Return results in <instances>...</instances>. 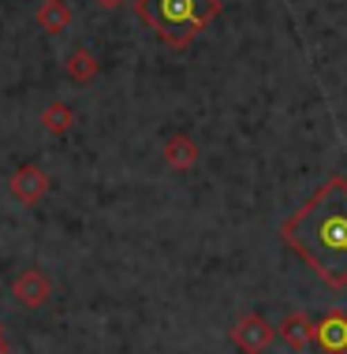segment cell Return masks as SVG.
Segmentation results:
<instances>
[{"mask_svg": "<svg viewBox=\"0 0 347 354\" xmlns=\"http://www.w3.org/2000/svg\"><path fill=\"white\" fill-rule=\"evenodd\" d=\"M281 239L329 287H347V179H325L281 224Z\"/></svg>", "mask_w": 347, "mask_h": 354, "instance_id": "obj_1", "label": "cell"}, {"mask_svg": "<svg viewBox=\"0 0 347 354\" xmlns=\"http://www.w3.org/2000/svg\"><path fill=\"white\" fill-rule=\"evenodd\" d=\"M134 12L168 49L183 53L220 15V0H134Z\"/></svg>", "mask_w": 347, "mask_h": 354, "instance_id": "obj_2", "label": "cell"}, {"mask_svg": "<svg viewBox=\"0 0 347 354\" xmlns=\"http://www.w3.org/2000/svg\"><path fill=\"white\" fill-rule=\"evenodd\" d=\"M273 339H276V328L262 317V313H247V317H239L231 324V343L243 354H265Z\"/></svg>", "mask_w": 347, "mask_h": 354, "instance_id": "obj_3", "label": "cell"}, {"mask_svg": "<svg viewBox=\"0 0 347 354\" xmlns=\"http://www.w3.org/2000/svg\"><path fill=\"white\" fill-rule=\"evenodd\" d=\"M12 295H15L19 306H26V310H37V306L49 302L53 283H49V276H45L42 269H23V272H19L15 280H12Z\"/></svg>", "mask_w": 347, "mask_h": 354, "instance_id": "obj_4", "label": "cell"}, {"mask_svg": "<svg viewBox=\"0 0 347 354\" xmlns=\"http://www.w3.org/2000/svg\"><path fill=\"white\" fill-rule=\"evenodd\" d=\"M49 194V176H45V168L37 165H23L12 176V198L23 205H37L42 198Z\"/></svg>", "mask_w": 347, "mask_h": 354, "instance_id": "obj_5", "label": "cell"}, {"mask_svg": "<svg viewBox=\"0 0 347 354\" xmlns=\"http://www.w3.org/2000/svg\"><path fill=\"white\" fill-rule=\"evenodd\" d=\"M276 336H281L292 351H306L310 343H317V321L310 313H287L284 324L276 328Z\"/></svg>", "mask_w": 347, "mask_h": 354, "instance_id": "obj_6", "label": "cell"}, {"mask_svg": "<svg viewBox=\"0 0 347 354\" xmlns=\"http://www.w3.org/2000/svg\"><path fill=\"white\" fill-rule=\"evenodd\" d=\"M317 347L325 354H344L347 351V317L340 310L325 313V317L317 321Z\"/></svg>", "mask_w": 347, "mask_h": 354, "instance_id": "obj_7", "label": "cell"}, {"mask_svg": "<svg viewBox=\"0 0 347 354\" xmlns=\"http://www.w3.org/2000/svg\"><path fill=\"white\" fill-rule=\"evenodd\" d=\"M37 26H42L45 34H64L67 26H71V8H67L64 0H45V4L37 8Z\"/></svg>", "mask_w": 347, "mask_h": 354, "instance_id": "obj_8", "label": "cell"}, {"mask_svg": "<svg viewBox=\"0 0 347 354\" xmlns=\"http://www.w3.org/2000/svg\"><path fill=\"white\" fill-rule=\"evenodd\" d=\"M165 160H168L176 171H187V168L198 160V146H195L187 135H172V138L165 142Z\"/></svg>", "mask_w": 347, "mask_h": 354, "instance_id": "obj_9", "label": "cell"}, {"mask_svg": "<svg viewBox=\"0 0 347 354\" xmlns=\"http://www.w3.org/2000/svg\"><path fill=\"white\" fill-rule=\"evenodd\" d=\"M67 75H71L75 82H90L94 75H98V60H94L90 49H75L71 60H67Z\"/></svg>", "mask_w": 347, "mask_h": 354, "instance_id": "obj_10", "label": "cell"}, {"mask_svg": "<svg viewBox=\"0 0 347 354\" xmlns=\"http://www.w3.org/2000/svg\"><path fill=\"white\" fill-rule=\"evenodd\" d=\"M75 123V112L67 109V104H49V109L42 112V127L53 131V135H64V131H71Z\"/></svg>", "mask_w": 347, "mask_h": 354, "instance_id": "obj_11", "label": "cell"}, {"mask_svg": "<svg viewBox=\"0 0 347 354\" xmlns=\"http://www.w3.org/2000/svg\"><path fill=\"white\" fill-rule=\"evenodd\" d=\"M98 4H101V8H120L123 0H98Z\"/></svg>", "mask_w": 347, "mask_h": 354, "instance_id": "obj_12", "label": "cell"}, {"mask_svg": "<svg viewBox=\"0 0 347 354\" xmlns=\"http://www.w3.org/2000/svg\"><path fill=\"white\" fill-rule=\"evenodd\" d=\"M0 354H8V343H4V336H0Z\"/></svg>", "mask_w": 347, "mask_h": 354, "instance_id": "obj_13", "label": "cell"}, {"mask_svg": "<svg viewBox=\"0 0 347 354\" xmlns=\"http://www.w3.org/2000/svg\"><path fill=\"white\" fill-rule=\"evenodd\" d=\"M0 336H4V328H0Z\"/></svg>", "mask_w": 347, "mask_h": 354, "instance_id": "obj_14", "label": "cell"}]
</instances>
